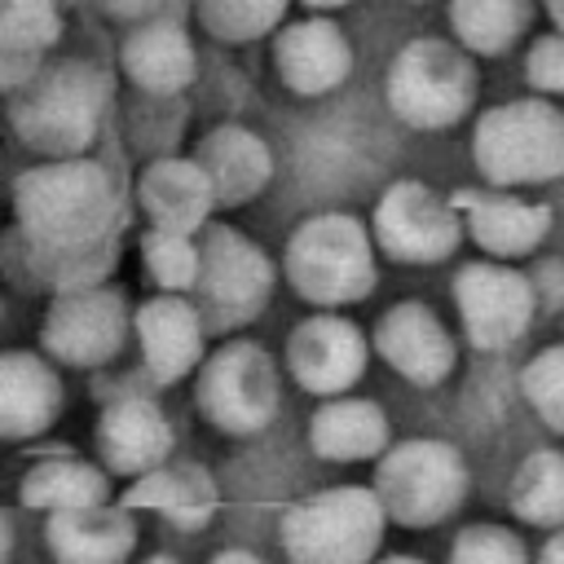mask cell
<instances>
[{"instance_id":"f546056e","label":"cell","mask_w":564,"mask_h":564,"mask_svg":"<svg viewBox=\"0 0 564 564\" xmlns=\"http://www.w3.org/2000/svg\"><path fill=\"white\" fill-rule=\"evenodd\" d=\"M291 0H194L198 26L220 44H251L278 35Z\"/></svg>"},{"instance_id":"e575fe53","label":"cell","mask_w":564,"mask_h":564,"mask_svg":"<svg viewBox=\"0 0 564 564\" xmlns=\"http://www.w3.org/2000/svg\"><path fill=\"white\" fill-rule=\"evenodd\" d=\"M524 79H529V88L542 93V97H564V26L538 35V40L529 44Z\"/></svg>"},{"instance_id":"7a4b0ae2","label":"cell","mask_w":564,"mask_h":564,"mask_svg":"<svg viewBox=\"0 0 564 564\" xmlns=\"http://www.w3.org/2000/svg\"><path fill=\"white\" fill-rule=\"evenodd\" d=\"M110 84L93 62L40 66L31 84L13 93L9 123L18 141L44 159H79L101 128Z\"/></svg>"},{"instance_id":"4dcf8cb0","label":"cell","mask_w":564,"mask_h":564,"mask_svg":"<svg viewBox=\"0 0 564 564\" xmlns=\"http://www.w3.org/2000/svg\"><path fill=\"white\" fill-rule=\"evenodd\" d=\"M141 260H145L150 278L159 282V291H167V295H185V291L198 286L203 247L194 242V234L145 229V234H141Z\"/></svg>"},{"instance_id":"8992f818","label":"cell","mask_w":564,"mask_h":564,"mask_svg":"<svg viewBox=\"0 0 564 564\" xmlns=\"http://www.w3.org/2000/svg\"><path fill=\"white\" fill-rule=\"evenodd\" d=\"M383 93L401 123L436 132V128H454L458 119H467L480 93V75L471 66V53L458 40L419 35L397 48Z\"/></svg>"},{"instance_id":"ba28073f","label":"cell","mask_w":564,"mask_h":564,"mask_svg":"<svg viewBox=\"0 0 564 564\" xmlns=\"http://www.w3.org/2000/svg\"><path fill=\"white\" fill-rule=\"evenodd\" d=\"M198 414L225 436H256L273 423L282 401L278 361L256 339H229L212 357H203L194 375Z\"/></svg>"},{"instance_id":"8fae6325","label":"cell","mask_w":564,"mask_h":564,"mask_svg":"<svg viewBox=\"0 0 564 564\" xmlns=\"http://www.w3.org/2000/svg\"><path fill=\"white\" fill-rule=\"evenodd\" d=\"M454 308L467 344H476L480 352H498L529 330L538 313V291L520 269L485 256L454 273Z\"/></svg>"},{"instance_id":"52a82bcc","label":"cell","mask_w":564,"mask_h":564,"mask_svg":"<svg viewBox=\"0 0 564 564\" xmlns=\"http://www.w3.org/2000/svg\"><path fill=\"white\" fill-rule=\"evenodd\" d=\"M467 463L449 441L414 436L388 445L375 458V494L392 524L401 529H432L449 520L467 498Z\"/></svg>"},{"instance_id":"2e32d148","label":"cell","mask_w":564,"mask_h":564,"mask_svg":"<svg viewBox=\"0 0 564 564\" xmlns=\"http://www.w3.org/2000/svg\"><path fill=\"white\" fill-rule=\"evenodd\" d=\"M273 66L295 97H326L348 79L352 44L339 31V22H330L326 13H313L300 22H286L273 35Z\"/></svg>"},{"instance_id":"e0dca14e","label":"cell","mask_w":564,"mask_h":564,"mask_svg":"<svg viewBox=\"0 0 564 564\" xmlns=\"http://www.w3.org/2000/svg\"><path fill=\"white\" fill-rule=\"evenodd\" d=\"M137 339H141V361L150 370V379L159 383H176L185 375H198L203 366V339H207V317L198 313V304H189L185 295H154L132 313Z\"/></svg>"},{"instance_id":"484cf974","label":"cell","mask_w":564,"mask_h":564,"mask_svg":"<svg viewBox=\"0 0 564 564\" xmlns=\"http://www.w3.org/2000/svg\"><path fill=\"white\" fill-rule=\"evenodd\" d=\"M308 445L326 463H370L388 449V414L370 397H326L308 419Z\"/></svg>"},{"instance_id":"ac0fdd59","label":"cell","mask_w":564,"mask_h":564,"mask_svg":"<svg viewBox=\"0 0 564 564\" xmlns=\"http://www.w3.org/2000/svg\"><path fill=\"white\" fill-rule=\"evenodd\" d=\"M97 458L110 476H141L172 458L167 414L150 397H115L97 419Z\"/></svg>"},{"instance_id":"44dd1931","label":"cell","mask_w":564,"mask_h":564,"mask_svg":"<svg viewBox=\"0 0 564 564\" xmlns=\"http://www.w3.org/2000/svg\"><path fill=\"white\" fill-rule=\"evenodd\" d=\"M0 260H4V269L18 273L22 282H31V286L40 282V286H48L53 295H62V291L101 286L106 273H110L115 260H119V247H115V238L88 242V247H40V242H31L22 229H13V234L4 238V247H0Z\"/></svg>"},{"instance_id":"d6986e66","label":"cell","mask_w":564,"mask_h":564,"mask_svg":"<svg viewBox=\"0 0 564 564\" xmlns=\"http://www.w3.org/2000/svg\"><path fill=\"white\" fill-rule=\"evenodd\" d=\"M137 203L150 220V229H172V234H198L207 229V216L216 207L212 181L198 167V159H154L137 176Z\"/></svg>"},{"instance_id":"6da1fadb","label":"cell","mask_w":564,"mask_h":564,"mask_svg":"<svg viewBox=\"0 0 564 564\" xmlns=\"http://www.w3.org/2000/svg\"><path fill=\"white\" fill-rule=\"evenodd\" d=\"M18 229L40 247H88L115 238L119 185L93 159H44L13 185Z\"/></svg>"},{"instance_id":"74e56055","label":"cell","mask_w":564,"mask_h":564,"mask_svg":"<svg viewBox=\"0 0 564 564\" xmlns=\"http://www.w3.org/2000/svg\"><path fill=\"white\" fill-rule=\"evenodd\" d=\"M533 564H564V529H551Z\"/></svg>"},{"instance_id":"9c48e42d","label":"cell","mask_w":564,"mask_h":564,"mask_svg":"<svg viewBox=\"0 0 564 564\" xmlns=\"http://www.w3.org/2000/svg\"><path fill=\"white\" fill-rule=\"evenodd\" d=\"M370 234H375V247L397 264H441L458 251L467 229L454 198L405 176L379 194L370 212Z\"/></svg>"},{"instance_id":"ffe728a7","label":"cell","mask_w":564,"mask_h":564,"mask_svg":"<svg viewBox=\"0 0 564 564\" xmlns=\"http://www.w3.org/2000/svg\"><path fill=\"white\" fill-rule=\"evenodd\" d=\"M62 410V379L44 352L4 348L0 352V436L26 441L44 432Z\"/></svg>"},{"instance_id":"5b68a950","label":"cell","mask_w":564,"mask_h":564,"mask_svg":"<svg viewBox=\"0 0 564 564\" xmlns=\"http://www.w3.org/2000/svg\"><path fill=\"white\" fill-rule=\"evenodd\" d=\"M388 524L370 485H335L282 516V551L291 564H375Z\"/></svg>"},{"instance_id":"d6a6232c","label":"cell","mask_w":564,"mask_h":564,"mask_svg":"<svg viewBox=\"0 0 564 564\" xmlns=\"http://www.w3.org/2000/svg\"><path fill=\"white\" fill-rule=\"evenodd\" d=\"M62 35V0H0V40L44 53Z\"/></svg>"},{"instance_id":"4316f807","label":"cell","mask_w":564,"mask_h":564,"mask_svg":"<svg viewBox=\"0 0 564 564\" xmlns=\"http://www.w3.org/2000/svg\"><path fill=\"white\" fill-rule=\"evenodd\" d=\"M22 502L35 507V511H70V507H93V502H106L110 494V471L101 463H84V458H70V454H53V458H40L22 485H18Z\"/></svg>"},{"instance_id":"277c9868","label":"cell","mask_w":564,"mask_h":564,"mask_svg":"<svg viewBox=\"0 0 564 564\" xmlns=\"http://www.w3.org/2000/svg\"><path fill=\"white\" fill-rule=\"evenodd\" d=\"M471 163L494 189H520L564 176V115L551 97L489 106L471 132Z\"/></svg>"},{"instance_id":"4fadbf2b","label":"cell","mask_w":564,"mask_h":564,"mask_svg":"<svg viewBox=\"0 0 564 564\" xmlns=\"http://www.w3.org/2000/svg\"><path fill=\"white\" fill-rule=\"evenodd\" d=\"M370 339L335 308H317L286 335V370L313 397H344L370 361Z\"/></svg>"},{"instance_id":"60d3db41","label":"cell","mask_w":564,"mask_h":564,"mask_svg":"<svg viewBox=\"0 0 564 564\" xmlns=\"http://www.w3.org/2000/svg\"><path fill=\"white\" fill-rule=\"evenodd\" d=\"M300 4H308L313 13H330V9H344L348 0H300Z\"/></svg>"},{"instance_id":"83f0119b","label":"cell","mask_w":564,"mask_h":564,"mask_svg":"<svg viewBox=\"0 0 564 564\" xmlns=\"http://www.w3.org/2000/svg\"><path fill=\"white\" fill-rule=\"evenodd\" d=\"M533 0H449V31L471 57H498L529 35Z\"/></svg>"},{"instance_id":"b9f144b4","label":"cell","mask_w":564,"mask_h":564,"mask_svg":"<svg viewBox=\"0 0 564 564\" xmlns=\"http://www.w3.org/2000/svg\"><path fill=\"white\" fill-rule=\"evenodd\" d=\"M375 564H423V560H414V555H379Z\"/></svg>"},{"instance_id":"5bb4252c","label":"cell","mask_w":564,"mask_h":564,"mask_svg":"<svg viewBox=\"0 0 564 564\" xmlns=\"http://www.w3.org/2000/svg\"><path fill=\"white\" fill-rule=\"evenodd\" d=\"M375 352L410 383L419 388H436L441 379H449L458 352H454V335L445 330V322L419 304V300H401L392 304L379 322H375V335H370Z\"/></svg>"},{"instance_id":"30bf717a","label":"cell","mask_w":564,"mask_h":564,"mask_svg":"<svg viewBox=\"0 0 564 564\" xmlns=\"http://www.w3.org/2000/svg\"><path fill=\"white\" fill-rule=\"evenodd\" d=\"M203 269H198V313L207 326L229 330L251 322L278 282L273 260L234 225H207L203 229Z\"/></svg>"},{"instance_id":"836d02e7","label":"cell","mask_w":564,"mask_h":564,"mask_svg":"<svg viewBox=\"0 0 564 564\" xmlns=\"http://www.w3.org/2000/svg\"><path fill=\"white\" fill-rule=\"evenodd\" d=\"M445 564H533L524 538L507 524H467L449 542Z\"/></svg>"},{"instance_id":"9a60e30c","label":"cell","mask_w":564,"mask_h":564,"mask_svg":"<svg viewBox=\"0 0 564 564\" xmlns=\"http://www.w3.org/2000/svg\"><path fill=\"white\" fill-rule=\"evenodd\" d=\"M454 207L463 216L467 238L489 260H524L533 256L551 234V207L529 203L511 189H463L454 194Z\"/></svg>"},{"instance_id":"603a6c76","label":"cell","mask_w":564,"mask_h":564,"mask_svg":"<svg viewBox=\"0 0 564 564\" xmlns=\"http://www.w3.org/2000/svg\"><path fill=\"white\" fill-rule=\"evenodd\" d=\"M198 167L212 181L216 207H238L251 203L269 181H273V150L264 145L260 132L242 123H220L198 141Z\"/></svg>"},{"instance_id":"7402d4cb","label":"cell","mask_w":564,"mask_h":564,"mask_svg":"<svg viewBox=\"0 0 564 564\" xmlns=\"http://www.w3.org/2000/svg\"><path fill=\"white\" fill-rule=\"evenodd\" d=\"M119 66L128 70V79L154 97H172L181 88L194 84L198 75V53L194 40L185 35L181 22L172 18H145L128 31L123 48H119Z\"/></svg>"},{"instance_id":"ab89813d","label":"cell","mask_w":564,"mask_h":564,"mask_svg":"<svg viewBox=\"0 0 564 564\" xmlns=\"http://www.w3.org/2000/svg\"><path fill=\"white\" fill-rule=\"evenodd\" d=\"M9 551H13V529H9V516L0 511V564L9 560Z\"/></svg>"},{"instance_id":"cb8c5ba5","label":"cell","mask_w":564,"mask_h":564,"mask_svg":"<svg viewBox=\"0 0 564 564\" xmlns=\"http://www.w3.org/2000/svg\"><path fill=\"white\" fill-rule=\"evenodd\" d=\"M137 546V524L123 502H93L48 516V551L57 564H123Z\"/></svg>"},{"instance_id":"8d00e7d4","label":"cell","mask_w":564,"mask_h":564,"mask_svg":"<svg viewBox=\"0 0 564 564\" xmlns=\"http://www.w3.org/2000/svg\"><path fill=\"white\" fill-rule=\"evenodd\" d=\"M97 9L119 22H145V18L163 13V0H97Z\"/></svg>"},{"instance_id":"ee69618b","label":"cell","mask_w":564,"mask_h":564,"mask_svg":"<svg viewBox=\"0 0 564 564\" xmlns=\"http://www.w3.org/2000/svg\"><path fill=\"white\" fill-rule=\"evenodd\" d=\"M145 564H176L172 555H154V560H145Z\"/></svg>"},{"instance_id":"bcb514c9","label":"cell","mask_w":564,"mask_h":564,"mask_svg":"<svg viewBox=\"0 0 564 564\" xmlns=\"http://www.w3.org/2000/svg\"><path fill=\"white\" fill-rule=\"evenodd\" d=\"M0 313H4V308H0Z\"/></svg>"},{"instance_id":"f1b7e54d","label":"cell","mask_w":564,"mask_h":564,"mask_svg":"<svg viewBox=\"0 0 564 564\" xmlns=\"http://www.w3.org/2000/svg\"><path fill=\"white\" fill-rule=\"evenodd\" d=\"M511 511L538 529H564V454L533 449L511 476Z\"/></svg>"},{"instance_id":"f35d334b","label":"cell","mask_w":564,"mask_h":564,"mask_svg":"<svg viewBox=\"0 0 564 564\" xmlns=\"http://www.w3.org/2000/svg\"><path fill=\"white\" fill-rule=\"evenodd\" d=\"M207 564H264V560L251 555V551H220V555H212Z\"/></svg>"},{"instance_id":"d4e9b609","label":"cell","mask_w":564,"mask_h":564,"mask_svg":"<svg viewBox=\"0 0 564 564\" xmlns=\"http://www.w3.org/2000/svg\"><path fill=\"white\" fill-rule=\"evenodd\" d=\"M128 511H159L176 529H203L216 516V480L207 467L189 458H167L128 480L123 498Z\"/></svg>"},{"instance_id":"7c38bea8","label":"cell","mask_w":564,"mask_h":564,"mask_svg":"<svg viewBox=\"0 0 564 564\" xmlns=\"http://www.w3.org/2000/svg\"><path fill=\"white\" fill-rule=\"evenodd\" d=\"M128 304L115 286H84V291H62L53 295L48 313H44V330L40 344L53 361L62 366H106L123 339H128Z\"/></svg>"},{"instance_id":"f6af8a7d","label":"cell","mask_w":564,"mask_h":564,"mask_svg":"<svg viewBox=\"0 0 564 564\" xmlns=\"http://www.w3.org/2000/svg\"><path fill=\"white\" fill-rule=\"evenodd\" d=\"M414 4H423V0H414Z\"/></svg>"},{"instance_id":"d590c367","label":"cell","mask_w":564,"mask_h":564,"mask_svg":"<svg viewBox=\"0 0 564 564\" xmlns=\"http://www.w3.org/2000/svg\"><path fill=\"white\" fill-rule=\"evenodd\" d=\"M40 57L44 53H31V48H18V44L0 40V93L13 97L22 84H31V75L40 70Z\"/></svg>"},{"instance_id":"7bdbcfd3","label":"cell","mask_w":564,"mask_h":564,"mask_svg":"<svg viewBox=\"0 0 564 564\" xmlns=\"http://www.w3.org/2000/svg\"><path fill=\"white\" fill-rule=\"evenodd\" d=\"M542 4H546V9H551V18L564 26V0H542Z\"/></svg>"},{"instance_id":"1f68e13d","label":"cell","mask_w":564,"mask_h":564,"mask_svg":"<svg viewBox=\"0 0 564 564\" xmlns=\"http://www.w3.org/2000/svg\"><path fill=\"white\" fill-rule=\"evenodd\" d=\"M520 397L529 401V410L564 436V344H551L542 352H533L520 370Z\"/></svg>"},{"instance_id":"3957f363","label":"cell","mask_w":564,"mask_h":564,"mask_svg":"<svg viewBox=\"0 0 564 564\" xmlns=\"http://www.w3.org/2000/svg\"><path fill=\"white\" fill-rule=\"evenodd\" d=\"M375 234L352 212H317L308 216L282 251V278L313 308H344L375 291Z\"/></svg>"}]
</instances>
